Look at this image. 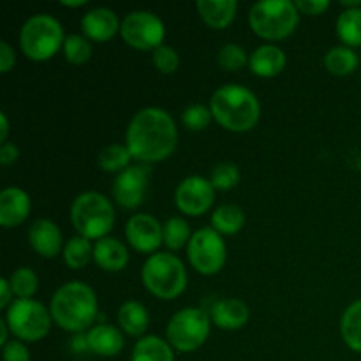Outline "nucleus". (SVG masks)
<instances>
[{
	"label": "nucleus",
	"instance_id": "nucleus-1",
	"mask_svg": "<svg viewBox=\"0 0 361 361\" xmlns=\"http://www.w3.org/2000/svg\"><path fill=\"white\" fill-rule=\"evenodd\" d=\"M178 143V129L166 109L143 108L133 116L126 130V145L140 164H154L168 159Z\"/></svg>",
	"mask_w": 361,
	"mask_h": 361
},
{
	"label": "nucleus",
	"instance_id": "nucleus-2",
	"mask_svg": "<svg viewBox=\"0 0 361 361\" xmlns=\"http://www.w3.org/2000/svg\"><path fill=\"white\" fill-rule=\"evenodd\" d=\"M53 323L71 334H80L94 324L99 314L97 296L88 284L80 281L60 286L49 303Z\"/></svg>",
	"mask_w": 361,
	"mask_h": 361
},
{
	"label": "nucleus",
	"instance_id": "nucleus-3",
	"mask_svg": "<svg viewBox=\"0 0 361 361\" xmlns=\"http://www.w3.org/2000/svg\"><path fill=\"white\" fill-rule=\"evenodd\" d=\"M215 122L231 133H249L261 118V104L252 90L229 83L217 88L210 99Z\"/></svg>",
	"mask_w": 361,
	"mask_h": 361
},
{
	"label": "nucleus",
	"instance_id": "nucleus-4",
	"mask_svg": "<svg viewBox=\"0 0 361 361\" xmlns=\"http://www.w3.org/2000/svg\"><path fill=\"white\" fill-rule=\"evenodd\" d=\"M71 222L80 236L88 240L106 238L115 224L111 201L95 190L81 192L71 204Z\"/></svg>",
	"mask_w": 361,
	"mask_h": 361
},
{
	"label": "nucleus",
	"instance_id": "nucleus-5",
	"mask_svg": "<svg viewBox=\"0 0 361 361\" xmlns=\"http://www.w3.org/2000/svg\"><path fill=\"white\" fill-rule=\"evenodd\" d=\"M141 281L159 300H175L185 291L187 270L175 254L157 252L145 261Z\"/></svg>",
	"mask_w": 361,
	"mask_h": 361
},
{
	"label": "nucleus",
	"instance_id": "nucleus-6",
	"mask_svg": "<svg viewBox=\"0 0 361 361\" xmlns=\"http://www.w3.org/2000/svg\"><path fill=\"white\" fill-rule=\"evenodd\" d=\"M300 11L291 0H261L249 11V25L256 35L267 41H281L296 30Z\"/></svg>",
	"mask_w": 361,
	"mask_h": 361
},
{
	"label": "nucleus",
	"instance_id": "nucleus-7",
	"mask_svg": "<svg viewBox=\"0 0 361 361\" xmlns=\"http://www.w3.org/2000/svg\"><path fill=\"white\" fill-rule=\"evenodd\" d=\"M66 35L56 18L51 14H34L28 18L20 30V46L28 60L46 62L62 49Z\"/></svg>",
	"mask_w": 361,
	"mask_h": 361
},
{
	"label": "nucleus",
	"instance_id": "nucleus-8",
	"mask_svg": "<svg viewBox=\"0 0 361 361\" xmlns=\"http://www.w3.org/2000/svg\"><path fill=\"white\" fill-rule=\"evenodd\" d=\"M212 319L197 307H185L169 319L166 338L178 353H192L207 342L210 335Z\"/></svg>",
	"mask_w": 361,
	"mask_h": 361
},
{
	"label": "nucleus",
	"instance_id": "nucleus-9",
	"mask_svg": "<svg viewBox=\"0 0 361 361\" xmlns=\"http://www.w3.org/2000/svg\"><path fill=\"white\" fill-rule=\"evenodd\" d=\"M6 323L18 341L32 344L42 341L49 334L53 317L49 309L37 300H14L7 309Z\"/></svg>",
	"mask_w": 361,
	"mask_h": 361
},
{
	"label": "nucleus",
	"instance_id": "nucleus-10",
	"mask_svg": "<svg viewBox=\"0 0 361 361\" xmlns=\"http://www.w3.org/2000/svg\"><path fill=\"white\" fill-rule=\"evenodd\" d=\"M187 257L189 263L197 274L215 275L224 268L228 249L214 228H201L192 233L189 245H187Z\"/></svg>",
	"mask_w": 361,
	"mask_h": 361
},
{
	"label": "nucleus",
	"instance_id": "nucleus-11",
	"mask_svg": "<svg viewBox=\"0 0 361 361\" xmlns=\"http://www.w3.org/2000/svg\"><path fill=\"white\" fill-rule=\"evenodd\" d=\"M120 35L130 48L155 51L159 46L164 44L166 27L152 11H133L122 20Z\"/></svg>",
	"mask_w": 361,
	"mask_h": 361
},
{
	"label": "nucleus",
	"instance_id": "nucleus-12",
	"mask_svg": "<svg viewBox=\"0 0 361 361\" xmlns=\"http://www.w3.org/2000/svg\"><path fill=\"white\" fill-rule=\"evenodd\" d=\"M152 180L150 164H133L116 175L111 192L122 208H137L145 201Z\"/></svg>",
	"mask_w": 361,
	"mask_h": 361
},
{
	"label": "nucleus",
	"instance_id": "nucleus-13",
	"mask_svg": "<svg viewBox=\"0 0 361 361\" xmlns=\"http://www.w3.org/2000/svg\"><path fill=\"white\" fill-rule=\"evenodd\" d=\"M215 201V189L204 176H187L175 190V204L182 214L200 217L207 214Z\"/></svg>",
	"mask_w": 361,
	"mask_h": 361
},
{
	"label": "nucleus",
	"instance_id": "nucleus-14",
	"mask_svg": "<svg viewBox=\"0 0 361 361\" xmlns=\"http://www.w3.org/2000/svg\"><path fill=\"white\" fill-rule=\"evenodd\" d=\"M126 238L137 252L152 254L164 243L162 224L150 214H134L127 221Z\"/></svg>",
	"mask_w": 361,
	"mask_h": 361
},
{
	"label": "nucleus",
	"instance_id": "nucleus-15",
	"mask_svg": "<svg viewBox=\"0 0 361 361\" xmlns=\"http://www.w3.org/2000/svg\"><path fill=\"white\" fill-rule=\"evenodd\" d=\"M28 243L35 254L46 259H53L59 256L60 250H63L62 231L49 219H39L32 222L28 228Z\"/></svg>",
	"mask_w": 361,
	"mask_h": 361
},
{
	"label": "nucleus",
	"instance_id": "nucleus-16",
	"mask_svg": "<svg viewBox=\"0 0 361 361\" xmlns=\"http://www.w3.org/2000/svg\"><path fill=\"white\" fill-rule=\"evenodd\" d=\"M120 25L122 21H118L115 11L108 7H95L81 18V30L85 37L97 42H106L115 37L120 32Z\"/></svg>",
	"mask_w": 361,
	"mask_h": 361
},
{
	"label": "nucleus",
	"instance_id": "nucleus-17",
	"mask_svg": "<svg viewBox=\"0 0 361 361\" xmlns=\"http://www.w3.org/2000/svg\"><path fill=\"white\" fill-rule=\"evenodd\" d=\"M30 196L20 187H7L0 192V224L11 229L23 224L30 215Z\"/></svg>",
	"mask_w": 361,
	"mask_h": 361
},
{
	"label": "nucleus",
	"instance_id": "nucleus-18",
	"mask_svg": "<svg viewBox=\"0 0 361 361\" xmlns=\"http://www.w3.org/2000/svg\"><path fill=\"white\" fill-rule=\"evenodd\" d=\"M250 310L243 302L236 298L219 300L212 305L210 319L217 328L226 331H235L249 323Z\"/></svg>",
	"mask_w": 361,
	"mask_h": 361
},
{
	"label": "nucleus",
	"instance_id": "nucleus-19",
	"mask_svg": "<svg viewBox=\"0 0 361 361\" xmlns=\"http://www.w3.org/2000/svg\"><path fill=\"white\" fill-rule=\"evenodd\" d=\"M85 345L94 355L111 358V356L122 353L123 345H126V338H123V334L118 328L111 326V324H97V326L90 328V331L85 337Z\"/></svg>",
	"mask_w": 361,
	"mask_h": 361
},
{
	"label": "nucleus",
	"instance_id": "nucleus-20",
	"mask_svg": "<svg viewBox=\"0 0 361 361\" xmlns=\"http://www.w3.org/2000/svg\"><path fill=\"white\" fill-rule=\"evenodd\" d=\"M286 53L277 44H263L249 56V69L254 76L275 78L284 71Z\"/></svg>",
	"mask_w": 361,
	"mask_h": 361
},
{
	"label": "nucleus",
	"instance_id": "nucleus-21",
	"mask_svg": "<svg viewBox=\"0 0 361 361\" xmlns=\"http://www.w3.org/2000/svg\"><path fill=\"white\" fill-rule=\"evenodd\" d=\"M94 261L99 268L104 271H122L129 263V250L120 242L118 238H106L97 240L94 243Z\"/></svg>",
	"mask_w": 361,
	"mask_h": 361
},
{
	"label": "nucleus",
	"instance_id": "nucleus-22",
	"mask_svg": "<svg viewBox=\"0 0 361 361\" xmlns=\"http://www.w3.org/2000/svg\"><path fill=\"white\" fill-rule=\"evenodd\" d=\"M196 9L208 27L222 30L233 23L238 4L235 0H197Z\"/></svg>",
	"mask_w": 361,
	"mask_h": 361
},
{
	"label": "nucleus",
	"instance_id": "nucleus-23",
	"mask_svg": "<svg viewBox=\"0 0 361 361\" xmlns=\"http://www.w3.org/2000/svg\"><path fill=\"white\" fill-rule=\"evenodd\" d=\"M116 319H118L122 331H126L130 337H143V334L148 328V323H150L148 310L145 309L143 303L134 302V300L122 303Z\"/></svg>",
	"mask_w": 361,
	"mask_h": 361
},
{
	"label": "nucleus",
	"instance_id": "nucleus-24",
	"mask_svg": "<svg viewBox=\"0 0 361 361\" xmlns=\"http://www.w3.org/2000/svg\"><path fill=\"white\" fill-rule=\"evenodd\" d=\"M130 361H175V353L168 341L148 335L136 342Z\"/></svg>",
	"mask_w": 361,
	"mask_h": 361
},
{
	"label": "nucleus",
	"instance_id": "nucleus-25",
	"mask_svg": "<svg viewBox=\"0 0 361 361\" xmlns=\"http://www.w3.org/2000/svg\"><path fill=\"white\" fill-rule=\"evenodd\" d=\"M243 226H245V214L236 204H222L212 214V228L219 235H236L242 231Z\"/></svg>",
	"mask_w": 361,
	"mask_h": 361
},
{
	"label": "nucleus",
	"instance_id": "nucleus-26",
	"mask_svg": "<svg viewBox=\"0 0 361 361\" xmlns=\"http://www.w3.org/2000/svg\"><path fill=\"white\" fill-rule=\"evenodd\" d=\"M360 59L349 46H334L324 56V67L334 76H349L358 69Z\"/></svg>",
	"mask_w": 361,
	"mask_h": 361
},
{
	"label": "nucleus",
	"instance_id": "nucleus-27",
	"mask_svg": "<svg viewBox=\"0 0 361 361\" xmlns=\"http://www.w3.org/2000/svg\"><path fill=\"white\" fill-rule=\"evenodd\" d=\"M62 256L63 263L71 270H80V268H85L94 259V245H92L88 238L76 235L63 245Z\"/></svg>",
	"mask_w": 361,
	"mask_h": 361
},
{
	"label": "nucleus",
	"instance_id": "nucleus-28",
	"mask_svg": "<svg viewBox=\"0 0 361 361\" xmlns=\"http://www.w3.org/2000/svg\"><path fill=\"white\" fill-rule=\"evenodd\" d=\"M341 334L349 349L361 353V300L351 303L341 319Z\"/></svg>",
	"mask_w": 361,
	"mask_h": 361
},
{
	"label": "nucleus",
	"instance_id": "nucleus-29",
	"mask_svg": "<svg viewBox=\"0 0 361 361\" xmlns=\"http://www.w3.org/2000/svg\"><path fill=\"white\" fill-rule=\"evenodd\" d=\"M337 35L349 48L361 46V7L344 9L338 14Z\"/></svg>",
	"mask_w": 361,
	"mask_h": 361
},
{
	"label": "nucleus",
	"instance_id": "nucleus-30",
	"mask_svg": "<svg viewBox=\"0 0 361 361\" xmlns=\"http://www.w3.org/2000/svg\"><path fill=\"white\" fill-rule=\"evenodd\" d=\"M130 159H133V155H130L127 145L111 143L99 152L97 164L102 171L118 173L120 175L123 169H127L130 166Z\"/></svg>",
	"mask_w": 361,
	"mask_h": 361
},
{
	"label": "nucleus",
	"instance_id": "nucleus-31",
	"mask_svg": "<svg viewBox=\"0 0 361 361\" xmlns=\"http://www.w3.org/2000/svg\"><path fill=\"white\" fill-rule=\"evenodd\" d=\"M162 236H164V245L169 250H180L189 245L192 233L190 226L182 217H171L162 224Z\"/></svg>",
	"mask_w": 361,
	"mask_h": 361
},
{
	"label": "nucleus",
	"instance_id": "nucleus-32",
	"mask_svg": "<svg viewBox=\"0 0 361 361\" xmlns=\"http://www.w3.org/2000/svg\"><path fill=\"white\" fill-rule=\"evenodd\" d=\"M9 284L18 300H30L37 293L39 277L32 268L20 267L9 277Z\"/></svg>",
	"mask_w": 361,
	"mask_h": 361
},
{
	"label": "nucleus",
	"instance_id": "nucleus-33",
	"mask_svg": "<svg viewBox=\"0 0 361 361\" xmlns=\"http://www.w3.org/2000/svg\"><path fill=\"white\" fill-rule=\"evenodd\" d=\"M62 51L67 62L73 63V66H83V63L90 60L94 49H92L90 39L80 34H71L63 41Z\"/></svg>",
	"mask_w": 361,
	"mask_h": 361
},
{
	"label": "nucleus",
	"instance_id": "nucleus-34",
	"mask_svg": "<svg viewBox=\"0 0 361 361\" xmlns=\"http://www.w3.org/2000/svg\"><path fill=\"white\" fill-rule=\"evenodd\" d=\"M249 56L250 55H247L245 49L240 44H235V42H228L217 53L219 66L224 71H231V73L249 66Z\"/></svg>",
	"mask_w": 361,
	"mask_h": 361
},
{
	"label": "nucleus",
	"instance_id": "nucleus-35",
	"mask_svg": "<svg viewBox=\"0 0 361 361\" xmlns=\"http://www.w3.org/2000/svg\"><path fill=\"white\" fill-rule=\"evenodd\" d=\"M240 180L238 166L233 162H221L212 169L210 182L215 190H231L235 189Z\"/></svg>",
	"mask_w": 361,
	"mask_h": 361
},
{
	"label": "nucleus",
	"instance_id": "nucleus-36",
	"mask_svg": "<svg viewBox=\"0 0 361 361\" xmlns=\"http://www.w3.org/2000/svg\"><path fill=\"white\" fill-rule=\"evenodd\" d=\"M212 118H214V115H212L210 106L204 104H190L182 113V122L189 130L207 129Z\"/></svg>",
	"mask_w": 361,
	"mask_h": 361
},
{
	"label": "nucleus",
	"instance_id": "nucleus-37",
	"mask_svg": "<svg viewBox=\"0 0 361 361\" xmlns=\"http://www.w3.org/2000/svg\"><path fill=\"white\" fill-rule=\"evenodd\" d=\"M152 62H154L155 69L159 73L173 74L180 67V55L176 53L175 48H171L168 44H162L155 51H152Z\"/></svg>",
	"mask_w": 361,
	"mask_h": 361
},
{
	"label": "nucleus",
	"instance_id": "nucleus-38",
	"mask_svg": "<svg viewBox=\"0 0 361 361\" xmlns=\"http://www.w3.org/2000/svg\"><path fill=\"white\" fill-rule=\"evenodd\" d=\"M4 361H30V351L21 341H9L2 348Z\"/></svg>",
	"mask_w": 361,
	"mask_h": 361
},
{
	"label": "nucleus",
	"instance_id": "nucleus-39",
	"mask_svg": "<svg viewBox=\"0 0 361 361\" xmlns=\"http://www.w3.org/2000/svg\"><path fill=\"white\" fill-rule=\"evenodd\" d=\"M295 4L300 13L310 14V16H317L331 6L330 0H296Z\"/></svg>",
	"mask_w": 361,
	"mask_h": 361
},
{
	"label": "nucleus",
	"instance_id": "nucleus-40",
	"mask_svg": "<svg viewBox=\"0 0 361 361\" xmlns=\"http://www.w3.org/2000/svg\"><path fill=\"white\" fill-rule=\"evenodd\" d=\"M16 63V55L14 49L7 41H0V73L7 74Z\"/></svg>",
	"mask_w": 361,
	"mask_h": 361
},
{
	"label": "nucleus",
	"instance_id": "nucleus-41",
	"mask_svg": "<svg viewBox=\"0 0 361 361\" xmlns=\"http://www.w3.org/2000/svg\"><path fill=\"white\" fill-rule=\"evenodd\" d=\"M18 157H20V148L16 147L14 143H4L2 147H0V164L2 166H11L14 164V162L18 161Z\"/></svg>",
	"mask_w": 361,
	"mask_h": 361
},
{
	"label": "nucleus",
	"instance_id": "nucleus-42",
	"mask_svg": "<svg viewBox=\"0 0 361 361\" xmlns=\"http://www.w3.org/2000/svg\"><path fill=\"white\" fill-rule=\"evenodd\" d=\"M0 291H2L0 293V307L7 310L14 302V291L9 284V279H2L0 281Z\"/></svg>",
	"mask_w": 361,
	"mask_h": 361
},
{
	"label": "nucleus",
	"instance_id": "nucleus-43",
	"mask_svg": "<svg viewBox=\"0 0 361 361\" xmlns=\"http://www.w3.org/2000/svg\"><path fill=\"white\" fill-rule=\"evenodd\" d=\"M7 136H9V120H7L6 113H0V141L7 143Z\"/></svg>",
	"mask_w": 361,
	"mask_h": 361
},
{
	"label": "nucleus",
	"instance_id": "nucleus-44",
	"mask_svg": "<svg viewBox=\"0 0 361 361\" xmlns=\"http://www.w3.org/2000/svg\"><path fill=\"white\" fill-rule=\"evenodd\" d=\"M9 334H11V330H9V326H7V323H6V319H2L0 321V345H6L7 342H9Z\"/></svg>",
	"mask_w": 361,
	"mask_h": 361
},
{
	"label": "nucleus",
	"instance_id": "nucleus-45",
	"mask_svg": "<svg viewBox=\"0 0 361 361\" xmlns=\"http://www.w3.org/2000/svg\"><path fill=\"white\" fill-rule=\"evenodd\" d=\"M85 4H87V0H74V2H73V0H71V2H69V0H63L62 6L63 7H71V9H76V7H83Z\"/></svg>",
	"mask_w": 361,
	"mask_h": 361
}]
</instances>
